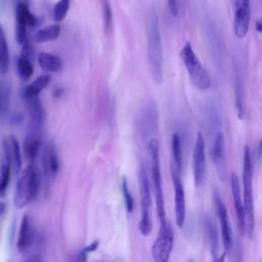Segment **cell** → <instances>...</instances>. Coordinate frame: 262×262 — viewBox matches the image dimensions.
<instances>
[{"label": "cell", "instance_id": "6da1fadb", "mask_svg": "<svg viewBox=\"0 0 262 262\" xmlns=\"http://www.w3.org/2000/svg\"><path fill=\"white\" fill-rule=\"evenodd\" d=\"M147 58L152 80L157 84H162L164 80V55L159 17L156 11L150 13L148 20Z\"/></svg>", "mask_w": 262, "mask_h": 262}, {"label": "cell", "instance_id": "7a4b0ae2", "mask_svg": "<svg viewBox=\"0 0 262 262\" xmlns=\"http://www.w3.org/2000/svg\"><path fill=\"white\" fill-rule=\"evenodd\" d=\"M42 180V174L39 169L34 165V163H30L21 172V175L15 185L13 198L15 208L21 209L26 207L37 196Z\"/></svg>", "mask_w": 262, "mask_h": 262}, {"label": "cell", "instance_id": "3957f363", "mask_svg": "<svg viewBox=\"0 0 262 262\" xmlns=\"http://www.w3.org/2000/svg\"><path fill=\"white\" fill-rule=\"evenodd\" d=\"M253 162L248 145L244 149L243 162V184H244V208L246 219V234L252 238L255 228L254 199H253Z\"/></svg>", "mask_w": 262, "mask_h": 262}, {"label": "cell", "instance_id": "277c9868", "mask_svg": "<svg viewBox=\"0 0 262 262\" xmlns=\"http://www.w3.org/2000/svg\"><path fill=\"white\" fill-rule=\"evenodd\" d=\"M147 150L150 158V175L152 188L156 200V210L158 214V218L160 221L166 219V211H165V201H164V192H163V181H162V173L160 166V145L159 141L156 138H150L147 142Z\"/></svg>", "mask_w": 262, "mask_h": 262}, {"label": "cell", "instance_id": "5b68a950", "mask_svg": "<svg viewBox=\"0 0 262 262\" xmlns=\"http://www.w3.org/2000/svg\"><path fill=\"white\" fill-rule=\"evenodd\" d=\"M138 179H139L140 207H141V216L138 224V229L142 235L147 236L151 232L152 223H151V216H150V209H151L150 181H149L145 163L140 164Z\"/></svg>", "mask_w": 262, "mask_h": 262}, {"label": "cell", "instance_id": "8992f818", "mask_svg": "<svg viewBox=\"0 0 262 262\" xmlns=\"http://www.w3.org/2000/svg\"><path fill=\"white\" fill-rule=\"evenodd\" d=\"M180 58L189 75L191 83L200 90H207L211 86L210 75L201 63L189 42H186L182 47Z\"/></svg>", "mask_w": 262, "mask_h": 262}, {"label": "cell", "instance_id": "52a82bcc", "mask_svg": "<svg viewBox=\"0 0 262 262\" xmlns=\"http://www.w3.org/2000/svg\"><path fill=\"white\" fill-rule=\"evenodd\" d=\"M160 230L151 248V255L157 262H167L171 255L174 243V231L166 219L160 221Z\"/></svg>", "mask_w": 262, "mask_h": 262}, {"label": "cell", "instance_id": "ba28073f", "mask_svg": "<svg viewBox=\"0 0 262 262\" xmlns=\"http://www.w3.org/2000/svg\"><path fill=\"white\" fill-rule=\"evenodd\" d=\"M39 25V18L29 8L28 4L19 1L15 7V39L19 45L28 40V28Z\"/></svg>", "mask_w": 262, "mask_h": 262}, {"label": "cell", "instance_id": "9c48e42d", "mask_svg": "<svg viewBox=\"0 0 262 262\" xmlns=\"http://www.w3.org/2000/svg\"><path fill=\"white\" fill-rule=\"evenodd\" d=\"M213 200H214V204H215V207H216V212H217L219 222H220L222 243H223L224 251H225L224 254L226 255L227 253H229L231 251L232 246H233L232 229H231V225H230V221H229L226 206H225V204H224V202L221 198V194L219 193V191L217 189L213 192Z\"/></svg>", "mask_w": 262, "mask_h": 262}, {"label": "cell", "instance_id": "30bf717a", "mask_svg": "<svg viewBox=\"0 0 262 262\" xmlns=\"http://www.w3.org/2000/svg\"><path fill=\"white\" fill-rule=\"evenodd\" d=\"M41 163L42 179L44 180L45 185L48 187L59 171V159L55 145L52 142H49L45 145L42 151Z\"/></svg>", "mask_w": 262, "mask_h": 262}, {"label": "cell", "instance_id": "8fae6325", "mask_svg": "<svg viewBox=\"0 0 262 262\" xmlns=\"http://www.w3.org/2000/svg\"><path fill=\"white\" fill-rule=\"evenodd\" d=\"M205 139L201 132L196 134L193 154H192V170H193V180L196 187L203 185L205 179L206 170V151H205Z\"/></svg>", "mask_w": 262, "mask_h": 262}, {"label": "cell", "instance_id": "7c38bea8", "mask_svg": "<svg viewBox=\"0 0 262 262\" xmlns=\"http://www.w3.org/2000/svg\"><path fill=\"white\" fill-rule=\"evenodd\" d=\"M171 176L174 186V202H175V219L178 227H182L185 221V194L183 184L179 176V171L176 166L171 165Z\"/></svg>", "mask_w": 262, "mask_h": 262}, {"label": "cell", "instance_id": "4fadbf2b", "mask_svg": "<svg viewBox=\"0 0 262 262\" xmlns=\"http://www.w3.org/2000/svg\"><path fill=\"white\" fill-rule=\"evenodd\" d=\"M251 8L250 0H235V12L233 20L234 34L237 38H244L250 27Z\"/></svg>", "mask_w": 262, "mask_h": 262}, {"label": "cell", "instance_id": "5bb4252c", "mask_svg": "<svg viewBox=\"0 0 262 262\" xmlns=\"http://www.w3.org/2000/svg\"><path fill=\"white\" fill-rule=\"evenodd\" d=\"M28 114H29V128L30 132H39L44 125L46 113L42 101L38 96L25 99Z\"/></svg>", "mask_w": 262, "mask_h": 262}, {"label": "cell", "instance_id": "9a60e30c", "mask_svg": "<svg viewBox=\"0 0 262 262\" xmlns=\"http://www.w3.org/2000/svg\"><path fill=\"white\" fill-rule=\"evenodd\" d=\"M3 159L10 163L12 171L18 174L21 168V155L20 147L17 139L13 135H9L2 141Z\"/></svg>", "mask_w": 262, "mask_h": 262}, {"label": "cell", "instance_id": "2e32d148", "mask_svg": "<svg viewBox=\"0 0 262 262\" xmlns=\"http://www.w3.org/2000/svg\"><path fill=\"white\" fill-rule=\"evenodd\" d=\"M158 124V113L157 108L152 103L146 104L140 115L139 119V132L143 140L147 139V142L150 138V135L157 130Z\"/></svg>", "mask_w": 262, "mask_h": 262}, {"label": "cell", "instance_id": "e0dca14e", "mask_svg": "<svg viewBox=\"0 0 262 262\" xmlns=\"http://www.w3.org/2000/svg\"><path fill=\"white\" fill-rule=\"evenodd\" d=\"M36 239V231L30 215L25 214L21 218L19 231L17 235L16 247L19 252L28 251Z\"/></svg>", "mask_w": 262, "mask_h": 262}, {"label": "cell", "instance_id": "ac0fdd59", "mask_svg": "<svg viewBox=\"0 0 262 262\" xmlns=\"http://www.w3.org/2000/svg\"><path fill=\"white\" fill-rule=\"evenodd\" d=\"M230 184H231V192L233 198V205L234 210L238 222V227L242 232V234H246V219H245V208H244V202L242 201L241 196V188H239V182L237 175L233 172L230 176Z\"/></svg>", "mask_w": 262, "mask_h": 262}, {"label": "cell", "instance_id": "d6986e66", "mask_svg": "<svg viewBox=\"0 0 262 262\" xmlns=\"http://www.w3.org/2000/svg\"><path fill=\"white\" fill-rule=\"evenodd\" d=\"M212 160L220 177L223 179L225 174V142L222 132H218L215 136L212 147Z\"/></svg>", "mask_w": 262, "mask_h": 262}, {"label": "cell", "instance_id": "ffe728a7", "mask_svg": "<svg viewBox=\"0 0 262 262\" xmlns=\"http://www.w3.org/2000/svg\"><path fill=\"white\" fill-rule=\"evenodd\" d=\"M204 228H205V235L209 245V249L211 255L214 260H217V254L219 250V237H218V230L215 224L214 219L211 216L206 215L204 218Z\"/></svg>", "mask_w": 262, "mask_h": 262}, {"label": "cell", "instance_id": "44dd1931", "mask_svg": "<svg viewBox=\"0 0 262 262\" xmlns=\"http://www.w3.org/2000/svg\"><path fill=\"white\" fill-rule=\"evenodd\" d=\"M38 133L39 132H30L24 140V154L31 163H34L37 159L42 145V140Z\"/></svg>", "mask_w": 262, "mask_h": 262}, {"label": "cell", "instance_id": "7402d4cb", "mask_svg": "<svg viewBox=\"0 0 262 262\" xmlns=\"http://www.w3.org/2000/svg\"><path fill=\"white\" fill-rule=\"evenodd\" d=\"M51 82V76L48 74H43L35 79L31 84L27 85L21 90V97L24 99L38 96L43 89H45Z\"/></svg>", "mask_w": 262, "mask_h": 262}, {"label": "cell", "instance_id": "603a6c76", "mask_svg": "<svg viewBox=\"0 0 262 262\" xmlns=\"http://www.w3.org/2000/svg\"><path fill=\"white\" fill-rule=\"evenodd\" d=\"M38 63L41 69L47 73H56L62 66L60 57L49 52H40L38 54Z\"/></svg>", "mask_w": 262, "mask_h": 262}, {"label": "cell", "instance_id": "cb8c5ba5", "mask_svg": "<svg viewBox=\"0 0 262 262\" xmlns=\"http://www.w3.org/2000/svg\"><path fill=\"white\" fill-rule=\"evenodd\" d=\"M234 95H235V107L239 119L243 118L245 113V87L243 79L238 73L234 75Z\"/></svg>", "mask_w": 262, "mask_h": 262}, {"label": "cell", "instance_id": "d4e9b609", "mask_svg": "<svg viewBox=\"0 0 262 262\" xmlns=\"http://www.w3.org/2000/svg\"><path fill=\"white\" fill-rule=\"evenodd\" d=\"M60 26L58 24L50 25L38 30L34 36V40L37 43H45L56 40L60 35Z\"/></svg>", "mask_w": 262, "mask_h": 262}, {"label": "cell", "instance_id": "484cf974", "mask_svg": "<svg viewBox=\"0 0 262 262\" xmlns=\"http://www.w3.org/2000/svg\"><path fill=\"white\" fill-rule=\"evenodd\" d=\"M9 50L4 30L0 24V74H6L9 69Z\"/></svg>", "mask_w": 262, "mask_h": 262}, {"label": "cell", "instance_id": "4316f807", "mask_svg": "<svg viewBox=\"0 0 262 262\" xmlns=\"http://www.w3.org/2000/svg\"><path fill=\"white\" fill-rule=\"evenodd\" d=\"M16 68H17V73H18L19 78L25 82L28 81L34 73L32 58L29 56H26L24 54H20L18 56L17 61H16Z\"/></svg>", "mask_w": 262, "mask_h": 262}, {"label": "cell", "instance_id": "83f0119b", "mask_svg": "<svg viewBox=\"0 0 262 262\" xmlns=\"http://www.w3.org/2000/svg\"><path fill=\"white\" fill-rule=\"evenodd\" d=\"M12 172L13 171L10 163L3 159L0 165V199L4 198L6 194Z\"/></svg>", "mask_w": 262, "mask_h": 262}, {"label": "cell", "instance_id": "f1b7e54d", "mask_svg": "<svg viewBox=\"0 0 262 262\" xmlns=\"http://www.w3.org/2000/svg\"><path fill=\"white\" fill-rule=\"evenodd\" d=\"M10 85L7 81L0 80V115H6L10 101Z\"/></svg>", "mask_w": 262, "mask_h": 262}, {"label": "cell", "instance_id": "f546056e", "mask_svg": "<svg viewBox=\"0 0 262 262\" xmlns=\"http://www.w3.org/2000/svg\"><path fill=\"white\" fill-rule=\"evenodd\" d=\"M172 155H173V164L176 166L177 170L180 172L182 167V149H181V140L177 133L172 135Z\"/></svg>", "mask_w": 262, "mask_h": 262}, {"label": "cell", "instance_id": "4dcf8cb0", "mask_svg": "<svg viewBox=\"0 0 262 262\" xmlns=\"http://www.w3.org/2000/svg\"><path fill=\"white\" fill-rule=\"evenodd\" d=\"M70 4H71V0H58L54 7H53V19L56 21V23H59V21H62L67 14H68V11L70 9Z\"/></svg>", "mask_w": 262, "mask_h": 262}, {"label": "cell", "instance_id": "1f68e13d", "mask_svg": "<svg viewBox=\"0 0 262 262\" xmlns=\"http://www.w3.org/2000/svg\"><path fill=\"white\" fill-rule=\"evenodd\" d=\"M101 9H102L104 31L108 33L113 27V10H112L110 0H101Z\"/></svg>", "mask_w": 262, "mask_h": 262}, {"label": "cell", "instance_id": "d6a6232c", "mask_svg": "<svg viewBox=\"0 0 262 262\" xmlns=\"http://www.w3.org/2000/svg\"><path fill=\"white\" fill-rule=\"evenodd\" d=\"M122 192H123V198H124V203H125V208L127 213H132L134 210V199L133 195L129 189L128 186V181L126 178H123L122 180Z\"/></svg>", "mask_w": 262, "mask_h": 262}, {"label": "cell", "instance_id": "836d02e7", "mask_svg": "<svg viewBox=\"0 0 262 262\" xmlns=\"http://www.w3.org/2000/svg\"><path fill=\"white\" fill-rule=\"evenodd\" d=\"M98 246H99V241H97V239L93 241L88 246H86L85 248L82 249V251L79 253L77 259L80 261H85L87 259V255L91 252H94L98 248Z\"/></svg>", "mask_w": 262, "mask_h": 262}, {"label": "cell", "instance_id": "e575fe53", "mask_svg": "<svg viewBox=\"0 0 262 262\" xmlns=\"http://www.w3.org/2000/svg\"><path fill=\"white\" fill-rule=\"evenodd\" d=\"M24 115L21 113H12L11 115H9L8 117V120H9V123H11L12 125H17L19 123H21L24 121Z\"/></svg>", "mask_w": 262, "mask_h": 262}, {"label": "cell", "instance_id": "d590c367", "mask_svg": "<svg viewBox=\"0 0 262 262\" xmlns=\"http://www.w3.org/2000/svg\"><path fill=\"white\" fill-rule=\"evenodd\" d=\"M168 5H169V9L172 15L177 16L178 12H179V4H178V0H168Z\"/></svg>", "mask_w": 262, "mask_h": 262}, {"label": "cell", "instance_id": "8d00e7d4", "mask_svg": "<svg viewBox=\"0 0 262 262\" xmlns=\"http://www.w3.org/2000/svg\"><path fill=\"white\" fill-rule=\"evenodd\" d=\"M6 211V203L3 201H0V217L5 214Z\"/></svg>", "mask_w": 262, "mask_h": 262}, {"label": "cell", "instance_id": "74e56055", "mask_svg": "<svg viewBox=\"0 0 262 262\" xmlns=\"http://www.w3.org/2000/svg\"><path fill=\"white\" fill-rule=\"evenodd\" d=\"M255 27H256V30H257L259 33L262 34V18H260V19H258V20L256 21Z\"/></svg>", "mask_w": 262, "mask_h": 262}, {"label": "cell", "instance_id": "f35d334b", "mask_svg": "<svg viewBox=\"0 0 262 262\" xmlns=\"http://www.w3.org/2000/svg\"><path fill=\"white\" fill-rule=\"evenodd\" d=\"M262 156V138L259 142V146H258V159Z\"/></svg>", "mask_w": 262, "mask_h": 262}, {"label": "cell", "instance_id": "ab89813d", "mask_svg": "<svg viewBox=\"0 0 262 262\" xmlns=\"http://www.w3.org/2000/svg\"><path fill=\"white\" fill-rule=\"evenodd\" d=\"M61 94H62V89L61 88L54 90V96L55 97H59V96H61Z\"/></svg>", "mask_w": 262, "mask_h": 262}]
</instances>
